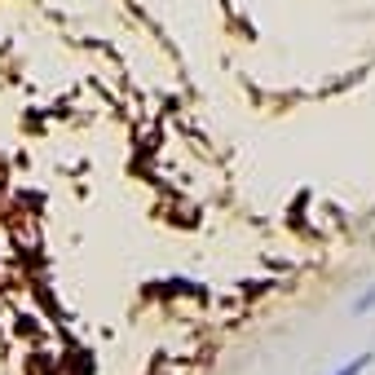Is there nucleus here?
Here are the masks:
<instances>
[{
  "label": "nucleus",
  "instance_id": "f257e3e1",
  "mask_svg": "<svg viewBox=\"0 0 375 375\" xmlns=\"http://www.w3.org/2000/svg\"><path fill=\"white\" fill-rule=\"evenodd\" d=\"M371 362H375V354H371V349H362V354H358V358H349V362H345V367H335L331 375H362V371H367V367H371Z\"/></svg>",
  "mask_w": 375,
  "mask_h": 375
},
{
  "label": "nucleus",
  "instance_id": "f03ea898",
  "mask_svg": "<svg viewBox=\"0 0 375 375\" xmlns=\"http://www.w3.org/2000/svg\"><path fill=\"white\" fill-rule=\"evenodd\" d=\"M371 309H375V283H371L367 292H362V296L354 300V313H358V318H362V313H371Z\"/></svg>",
  "mask_w": 375,
  "mask_h": 375
}]
</instances>
